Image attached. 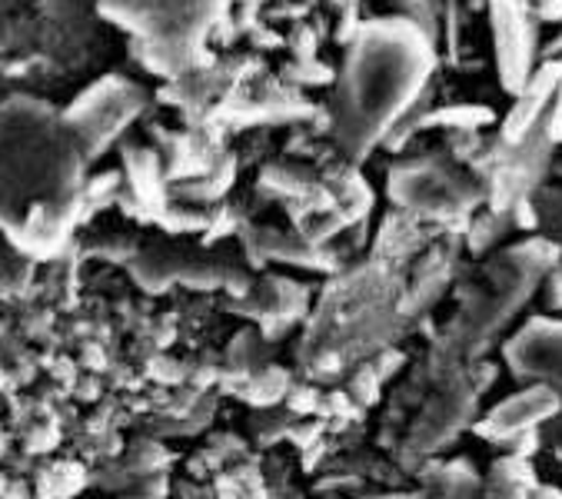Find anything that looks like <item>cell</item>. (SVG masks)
<instances>
[{"mask_svg": "<svg viewBox=\"0 0 562 499\" xmlns=\"http://www.w3.org/2000/svg\"><path fill=\"white\" fill-rule=\"evenodd\" d=\"M490 27H493L499 80L516 97L536 74L532 70L536 27H532L529 0H490Z\"/></svg>", "mask_w": 562, "mask_h": 499, "instance_id": "ba28073f", "label": "cell"}, {"mask_svg": "<svg viewBox=\"0 0 562 499\" xmlns=\"http://www.w3.org/2000/svg\"><path fill=\"white\" fill-rule=\"evenodd\" d=\"M432 74L429 34L406 18L363 24L347 47L333 97V137L350 160L380 147L416 110Z\"/></svg>", "mask_w": 562, "mask_h": 499, "instance_id": "6da1fadb", "label": "cell"}, {"mask_svg": "<svg viewBox=\"0 0 562 499\" xmlns=\"http://www.w3.org/2000/svg\"><path fill=\"white\" fill-rule=\"evenodd\" d=\"M542 131L552 144H562V77H559V87L552 93V103L542 117Z\"/></svg>", "mask_w": 562, "mask_h": 499, "instance_id": "ffe728a7", "label": "cell"}, {"mask_svg": "<svg viewBox=\"0 0 562 499\" xmlns=\"http://www.w3.org/2000/svg\"><path fill=\"white\" fill-rule=\"evenodd\" d=\"M390 197L419 220H453L467 217L483 190L439 157H413L390 170Z\"/></svg>", "mask_w": 562, "mask_h": 499, "instance_id": "5b68a950", "label": "cell"}, {"mask_svg": "<svg viewBox=\"0 0 562 499\" xmlns=\"http://www.w3.org/2000/svg\"><path fill=\"white\" fill-rule=\"evenodd\" d=\"M542 21H562V0H532Z\"/></svg>", "mask_w": 562, "mask_h": 499, "instance_id": "44dd1931", "label": "cell"}, {"mask_svg": "<svg viewBox=\"0 0 562 499\" xmlns=\"http://www.w3.org/2000/svg\"><path fill=\"white\" fill-rule=\"evenodd\" d=\"M503 356L516 380L542 384L562 400V320H529L509 336Z\"/></svg>", "mask_w": 562, "mask_h": 499, "instance_id": "9c48e42d", "label": "cell"}, {"mask_svg": "<svg viewBox=\"0 0 562 499\" xmlns=\"http://www.w3.org/2000/svg\"><path fill=\"white\" fill-rule=\"evenodd\" d=\"M562 413V400L542 387V384H526L519 393L499 400L473 430L483 436V440H493V443H513L519 440L522 433H532L536 426L555 420Z\"/></svg>", "mask_w": 562, "mask_h": 499, "instance_id": "30bf717a", "label": "cell"}, {"mask_svg": "<svg viewBox=\"0 0 562 499\" xmlns=\"http://www.w3.org/2000/svg\"><path fill=\"white\" fill-rule=\"evenodd\" d=\"M539 489L532 469L519 456H506L490 469L486 479V499H529Z\"/></svg>", "mask_w": 562, "mask_h": 499, "instance_id": "5bb4252c", "label": "cell"}, {"mask_svg": "<svg viewBox=\"0 0 562 499\" xmlns=\"http://www.w3.org/2000/svg\"><path fill=\"white\" fill-rule=\"evenodd\" d=\"M493 123V110H486L483 103H457L446 110H432L426 120H416V127H446L457 134H473L480 127Z\"/></svg>", "mask_w": 562, "mask_h": 499, "instance_id": "2e32d148", "label": "cell"}, {"mask_svg": "<svg viewBox=\"0 0 562 499\" xmlns=\"http://www.w3.org/2000/svg\"><path fill=\"white\" fill-rule=\"evenodd\" d=\"M549 54H559V57H562V34L549 44Z\"/></svg>", "mask_w": 562, "mask_h": 499, "instance_id": "7402d4cb", "label": "cell"}, {"mask_svg": "<svg viewBox=\"0 0 562 499\" xmlns=\"http://www.w3.org/2000/svg\"><path fill=\"white\" fill-rule=\"evenodd\" d=\"M476 473L467 463L436 466L426 479V489L413 499H476Z\"/></svg>", "mask_w": 562, "mask_h": 499, "instance_id": "9a60e30c", "label": "cell"}, {"mask_svg": "<svg viewBox=\"0 0 562 499\" xmlns=\"http://www.w3.org/2000/svg\"><path fill=\"white\" fill-rule=\"evenodd\" d=\"M263 180L273 190L286 193V197H313L316 193V180L310 177V170L293 167V164H273V167H267Z\"/></svg>", "mask_w": 562, "mask_h": 499, "instance_id": "e0dca14e", "label": "cell"}, {"mask_svg": "<svg viewBox=\"0 0 562 499\" xmlns=\"http://www.w3.org/2000/svg\"><path fill=\"white\" fill-rule=\"evenodd\" d=\"M555 64H559V67H562V57H559V60H555Z\"/></svg>", "mask_w": 562, "mask_h": 499, "instance_id": "603a6c76", "label": "cell"}, {"mask_svg": "<svg viewBox=\"0 0 562 499\" xmlns=\"http://www.w3.org/2000/svg\"><path fill=\"white\" fill-rule=\"evenodd\" d=\"M83 147L64 117L14 100L0 110V226L18 230L34 210L80 207Z\"/></svg>", "mask_w": 562, "mask_h": 499, "instance_id": "7a4b0ae2", "label": "cell"}, {"mask_svg": "<svg viewBox=\"0 0 562 499\" xmlns=\"http://www.w3.org/2000/svg\"><path fill=\"white\" fill-rule=\"evenodd\" d=\"M476 397H480L476 384H470L463 373H453L449 380H442V387L429 397V403L413 420V426L403 440V459L406 463L426 459L442 443L453 440L473 420Z\"/></svg>", "mask_w": 562, "mask_h": 499, "instance_id": "52a82bcc", "label": "cell"}, {"mask_svg": "<svg viewBox=\"0 0 562 499\" xmlns=\"http://www.w3.org/2000/svg\"><path fill=\"white\" fill-rule=\"evenodd\" d=\"M231 180H234V160H231V157H223V160L210 170V177L203 174L200 180L187 184V187H183V197H187V200H196V203L216 200L223 190H227Z\"/></svg>", "mask_w": 562, "mask_h": 499, "instance_id": "ac0fdd59", "label": "cell"}, {"mask_svg": "<svg viewBox=\"0 0 562 499\" xmlns=\"http://www.w3.org/2000/svg\"><path fill=\"white\" fill-rule=\"evenodd\" d=\"M400 307H390V277L363 267L336 280L310 320L303 363L319 377H336L350 363L380 350L393 330Z\"/></svg>", "mask_w": 562, "mask_h": 499, "instance_id": "277c9868", "label": "cell"}, {"mask_svg": "<svg viewBox=\"0 0 562 499\" xmlns=\"http://www.w3.org/2000/svg\"><path fill=\"white\" fill-rule=\"evenodd\" d=\"M559 459H562V446H559Z\"/></svg>", "mask_w": 562, "mask_h": 499, "instance_id": "cb8c5ba5", "label": "cell"}, {"mask_svg": "<svg viewBox=\"0 0 562 499\" xmlns=\"http://www.w3.org/2000/svg\"><path fill=\"white\" fill-rule=\"evenodd\" d=\"M144 100V90L124 77H103L90 90H83L64 113V120L70 123V131L83 147V157L90 160L114 144L121 131L137 120Z\"/></svg>", "mask_w": 562, "mask_h": 499, "instance_id": "8992f818", "label": "cell"}, {"mask_svg": "<svg viewBox=\"0 0 562 499\" xmlns=\"http://www.w3.org/2000/svg\"><path fill=\"white\" fill-rule=\"evenodd\" d=\"M250 243L260 254V260H280V264H293V267H316L319 257L310 246V240L303 236H286L283 230H270V226H257L250 230Z\"/></svg>", "mask_w": 562, "mask_h": 499, "instance_id": "4fadbf2b", "label": "cell"}, {"mask_svg": "<svg viewBox=\"0 0 562 499\" xmlns=\"http://www.w3.org/2000/svg\"><path fill=\"white\" fill-rule=\"evenodd\" d=\"M127 167V180H131V193L140 207L164 213L167 210V187H164V167H160V154L150 147H131L124 157Z\"/></svg>", "mask_w": 562, "mask_h": 499, "instance_id": "7c38bea8", "label": "cell"}, {"mask_svg": "<svg viewBox=\"0 0 562 499\" xmlns=\"http://www.w3.org/2000/svg\"><path fill=\"white\" fill-rule=\"evenodd\" d=\"M559 77H562V67L559 64H546L516 93V103H513V110L503 120V144L506 147L522 144L532 131L542 127V117H546V110L552 103V93L559 87Z\"/></svg>", "mask_w": 562, "mask_h": 499, "instance_id": "8fae6325", "label": "cell"}, {"mask_svg": "<svg viewBox=\"0 0 562 499\" xmlns=\"http://www.w3.org/2000/svg\"><path fill=\"white\" fill-rule=\"evenodd\" d=\"M555 267V246L532 236L503 254L490 257L480 277L463 293L453 323H449L429 356L432 369L453 373L463 359H476L499 330L519 313V307L539 290L542 277Z\"/></svg>", "mask_w": 562, "mask_h": 499, "instance_id": "3957f363", "label": "cell"}, {"mask_svg": "<svg viewBox=\"0 0 562 499\" xmlns=\"http://www.w3.org/2000/svg\"><path fill=\"white\" fill-rule=\"evenodd\" d=\"M539 290H542V307L552 313H562V267L559 264L542 277Z\"/></svg>", "mask_w": 562, "mask_h": 499, "instance_id": "d6986e66", "label": "cell"}]
</instances>
